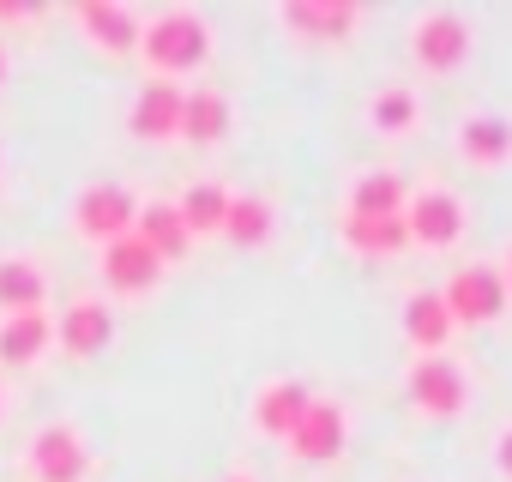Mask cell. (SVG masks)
<instances>
[{
	"label": "cell",
	"instance_id": "obj_27",
	"mask_svg": "<svg viewBox=\"0 0 512 482\" xmlns=\"http://www.w3.org/2000/svg\"><path fill=\"white\" fill-rule=\"evenodd\" d=\"M500 278H506V296H512V254H506V272H500Z\"/></svg>",
	"mask_w": 512,
	"mask_h": 482
},
{
	"label": "cell",
	"instance_id": "obj_14",
	"mask_svg": "<svg viewBox=\"0 0 512 482\" xmlns=\"http://www.w3.org/2000/svg\"><path fill=\"white\" fill-rule=\"evenodd\" d=\"M133 235L145 241L157 260H181V254L193 248V235H187V223H181V211H175V205H139Z\"/></svg>",
	"mask_w": 512,
	"mask_h": 482
},
{
	"label": "cell",
	"instance_id": "obj_13",
	"mask_svg": "<svg viewBox=\"0 0 512 482\" xmlns=\"http://www.w3.org/2000/svg\"><path fill=\"white\" fill-rule=\"evenodd\" d=\"M308 404H314V392L302 386V380H272L266 392H260V404H253V422H260L266 434H296V422L308 416Z\"/></svg>",
	"mask_w": 512,
	"mask_h": 482
},
{
	"label": "cell",
	"instance_id": "obj_4",
	"mask_svg": "<svg viewBox=\"0 0 512 482\" xmlns=\"http://www.w3.org/2000/svg\"><path fill=\"white\" fill-rule=\"evenodd\" d=\"M470 55V25H464V13H422L416 19V61L428 67V73H452L458 61Z\"/></svg>",
	"mask_w": 512,
	"mask_h": 482
},
{
	"label": "cell",
	"instance_id": "obj_17",
	"mask_svg": "<svg viewBox=\"0 0 512 482\" xmlns=\"http://www.w3.org/2000/svg\"><path fill=\"white\" fill-rule=\"evenodd\" d=\"M43 266L37 260H25V254H7L0 260V308L7 314H31V308H43Z\"/></svg>",
	"mask_w": 512,
	"mask_h": 482
},
{
	"label": "cell",
	"instance_id": "obj_2",
	"mask_svg": "<svg viewBox=\"0 0 512 482\" xmlns=\"http://www.w3.org/2000/svg\"><path fill=\"white\" fill-rule=\"evenodd\" d=\"M440 302H446L452 326H458V320H464V326L500 320V314H506V278H500V266H464V272H452V284L440 290Z\"/></svg>",
	"mask_w": 512,
	"mask_h": 482
},
{
	"label": "cell",
	"instance_id": "obj_22",
	"mask_svg": "<svg viewBox=\"0 0 512 482\" xmlns=\"http://www.w3.org/2000/svg\"><path fill=\"white\" fill-rule=\"evenodd\" d=\"M356 19H362L356 7H314V0H290V7H284V25L308 31V37H350Z\"/></svg>",
	"mask_w": 512,
	"mask_h": 482
},
{
	"label": "cell",
	"instance_id": "obj_23",
	"mask_svg": "<svg viewBox=\"0 0 512 482\" xmlns=\"http://www.w3.org/2000/svg\"><path fill=\"white\" fill-rule=\"evenodd\" d=\"M181 223H187V235H199V229H223V211H229V193L217 187V181H193L187 193H181Z\"/></svg>",
	"mask_w": 512,
	"mask_h": 482
},
{
	"label": "cell",
	"instance_id": "obj_12",
	"mask_svg": "<svg viewBox=\"0 0 512 482\" xmlns=\"http://www.w3.org/2000/svg\"><path fill=\"white\" fill-rule=\"evenodd\" d=\"M109 332H115V320H109L103 302H67V314H61V326H55V344H61L67 356H97V350L109 344Z\"/></svg>",
	"mask_w": 512,
	"mask_h": 482
},
{
	"label": "cell",
	"instance_id": "obj_26",
	"mask_svg": "<svg viewBox=\"0 0 512 482\" xmlns=\"http://www.w3.org/2000/svg\"><path fill=\"white\" fill-rule=\"evenodd\" d=\"M494 464H500V476H506V482H512V428H506V434H500V452H494Z\"/></svg>",
	"mask_w": 512,
	"mask_h": 482
},
{
	"label": "cell",
	"instance_id": "obj_7",
	"mask_svg": "<svg viewBox=\"0 0 512 482\" xmlns=\"http://www.w3.org/2000/svg\"><path fill=\"white\" fill-rule=\"evenodd\" d=\"M410 398L428 410V416H458L464 410V374L446 362V356H422L410 368Z\"/></svg>",
	"mask_w": 512,
	"mask_h": 482
},
{
	"label": "cell",
	"instance_id": "obj_5",
	"mask_svg": "<svg viewBox=\"0 0 512 482\" xmlns=\"http://www.w3.org/2000/svg\"><path fill=\"white\" fill-rule=\"evenodd\" d=\"M79 229L85 235H97V241H115V235H133V217H139V205H133V193L127 187H115V181H91L85 193H79Z\"/></svg>",
	"mask_w": 512,
	"mask_h": 482
},
{
	"label": "cell",
	"instance_id": "obj_10",
	"mask_svg": "<svg viewBox=\"0 0 512 482\" xmlns=\"http://www.w3.org/2000/svg\"><path fill=\"white\" fill-rule=\"evenodd\" d=\"M181 85L175 79H151L139 97H133V133L139 139H169V133H181Z\"/></svg>",
	"mask_w": 512,
	"mask_h": 482
},
{
	"label": "cell",
	"instance_id": "obj_16",
	"mask_svg": "<svg viewBox=\"0 0 512 482\" xmlns=\"http://www.w3.org/2000/svg\"><path fill=\"white\" fill-rule=\"evenodd\" d=\"M404 332H410V344H416L422 356H440V344L452 338V314H446L440 290L410 296V308H404Z\"/></svg>",
	"mask_w": 512,
	"mask_h": 482
},
{
	"label": "cell",
	"instance_id": "obj_11",
	"mask_svg": "<svg viewBox=\"0 0 512 482\" xmlns=\"http://www.w3.org/2000/svg\"><path fill=\"white\" fill-rule=\"evenodd\" d=\"M79 25H85V37H91L97 49H109V55L139 49V19H133L127 7H115V0H79Z\"/></svg>",
	"mask_w": 512,
	"mask_h": 482
},
{
	"label": "cell",
	"instance_id": "obj_6",
	"mask_svg": "<svg viewBox=\"0 0 512 482\" xmlns=\"http://www.w3.org/2000/svg\"><path fill=\"white\" fill-rule=\"evenodd\" d=\"M157 272H163V260L145 248L139 235H115V241H103V278H109V290L139 296V290L157 284Z\"/></svg>",
	"mask_w": 512,
	"mask_h": 482
},
{
	"label": "cell",
	"instance_id": "obj_9",
	"mask_svg": "<svg viewBox=\"0 0 512 482\" xmlns=\"http://www.w3.org/2000/svg\"><path fill=\"white\" fill-rule=\"evenodd\" d=\"M31 470H37V482H79L85 476V440L61 422L43 428L37 446H31Z\"/></svg>",
	"mask_w": 512,
	"mask_h": 482
},
{
	"label": "cell",
	"instance_id": "obj_8",
	"mask_svg": "<svg viewBox=\"0 0 512 482\" xmlns=\"http://www.w3.org/2000/svg\"><path fill=\"white\" fill-rule=\"evenodd\" d=\"M344 434H350L344 410H338V404H326V398H314V404H308V416L296 422L290 446H296V458L326 464V458H338V452H344Z\"/></svg>",
	"mask_w": 512,
	"mask_h": 482
},
{
	"label": "cell",
	"instance_id": "obj_15",
	"mask_svg": "<svg viewBox=\"0 0 512 482\" xmlns=\"http://www.w3.org/2000/svg\"><path fill=\"white\" fill-rule=\"evenodd\" d=\"M49 338H55V326H49L43 308L7 314V320H0V362H37L49 350Z\"/></svg>",
	"mask_w": 512,
	"mask_h": 482
},
{
	"label": "cell",
	"instance_id": "obj_28",
	"mask_svg": "<svg viewBox=\"0 0 512 482\" xmlns=\"http://www.w3.org/2000/svg\"><path fill=\"white\" fill-rule=\"evenodd\" d=\"M0 79H7V43H0Z\"/></svg>",
	"mask_w": 512,
	"mask_h": 482
},
{
	"label": "cell",
	"instance_id": "obj_24",
	"mask_svg": "<svg viewBox=\"0 0 512 482\" xmlns=\"http://www.w3.org/2000/svg\"><path fill=\"white\" fill-rule=\"evenodd\" d=\"M464 157L470 163H500V157H512V127L500 121V115H482V121H470L464 127Z\"/></svg>",
	"mask_w": 512,
	"mask_h": 482
},
{
	"label": "cell",
	"instance_id": "obj_29",
	"mask_svg": "<svg viewBox=\"0 0 512 482\" xmlns=\"http://www.w3.org/2000/svg\"><path fill=\"white\" fill-rule=\"evenodd\" d=\"M229 482H253V476H229Z\"/></svg>",
	"mask_w": 512,
	"mask_h": 482
},
{
	"label": "cell",
	"instance_id": "obj_3",
	"mask_svg": "<svg viewBox=\"0 0 512 482\" xmlns=\"http://www.w3.org/2000/svg\"><path fill=\"white\" fill-rule=\"evenodd\" d=\"M404 229H410V241H422V248H452V241L464 235V205H458V193L422 187V193L404 205Z\"/></svg>",
	"mask_w": 512,
	"mask_h": 482
},
{
	"label": "cell",
	"instance_id": "obj_21",
	"mask_svg": "<svg viewBox=\"0 0 512 482\" xmlns=\"http://www.w3.org/2000/svg\"><path fill=\"white\" fill-rule=\"evenodd\" d=\"M223 235L241 241V248H260L272 235V205L253 199V193H229V211H223Z\"/></svg>",
	"mask_w": 512,
	"mask_h": 482
},
{
	"label": "cell",
	"instance_id": "obj_25",
	"mask_svg": "<svg viewBox=\"0 0 512 482\" xmlns=\"http://www.w3.org/2000/svg\"><path fill=\"white\" fill-rule=\"evenodd\" d=\"M410 121H416V97H410V91H380V97H374V127L404 133Z\"/></svg>",
	"mask_w": 512,
	"mask_h": 482
},
{
	"label": "cell",
	"instance_id": "obj_30",
	"mask_svg": "<svg viewBox=\"0 0 512 482\" xmlns=\"http://www.w3.org/2000/svg\"><path fill=\"white\" fill-rule=\"evenodd\" d=\"M0 410H7V398H0Z\"/></svg>",
	"mask_w": 512,
	"mask_h": 482
},
{
	"label": "cell",
	"instance_id": "obj_20",
	"mask_svg": "<svg viewBox=\"0 0 512 482\" xmlns=\"http://www.w3.org/2000/svg\"><path fill=\"white\" fill-rule=\"evenodd\" d=\"M350 217H398L404 211V181L392 175V169H374V175H362L356 187H350V205H344Z\"/></svg>",
	"mask_w": 512,
	"mask_h": 482
},
{
	"label": "cell",
	"instance_id": "obj_1",
	"mask_svg": "<svg viewBox=\"0 0 512 482\" xmlns=\"http://www.w3.org/2000/svg\"><path fill=\"white\" fill-rule=\"evenodd\" d=\"M139 49L151 55L157 79H175V73H187V67H199V61H205L211 31H205V19H199V13L175 7V13H157L151 25H139Z\"/></svg>",
	"mask_w": 512,
	"mask_h": 482
},
{
	"label": "cell",
	"instance_id": "obj_19",
	"mask_svg": "<svg viewBox=\"0 0 512 482\" xmlns=\"http://www.w3.org/2000/svg\"><path fill=\"white\" fill-rule=\"evenodd\" d=\"M344 241L356 254H398V248H410V229H404V211L398 217H350L344 211Z\"/></svg>",
	"mask_w": 512,
	"mask_h": 482
},
{
	"label": "cell",
	"instance_id": "obj_18",
	"mask_svg": "<svg viewBox=\"0 0 512 482\" xmlns=\"http://www.w3.org/2000/svg\"><path fill=\"white\" fill-rule=\"evenodd\" d=\"M223 133H229V97L223 91H187L181 97V139L211 145Z\"/></svg>",
	"mask_w": 512,
	"mask_h": 482
}]
</instances>
